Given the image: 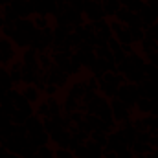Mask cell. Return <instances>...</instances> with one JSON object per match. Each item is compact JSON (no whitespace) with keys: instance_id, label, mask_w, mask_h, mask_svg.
<instances>
[{"instance_id":"obj_25","label":"cell","mask_w":158,"mask_h":158,"mask_svg":"<svg viewBox=\"0 0 158 158\" xmlns=\"http://www.w3.org/2000/svg\"><path fill=\"white\" fill-rule=\"evenodd\" d=\"M35 114H37L39 118H50V107H48L46 99H42V101H39V103H37Z\"/></svg>"},{"instance_id":"obj_14","label":"cell","mask_w":158,"mask_h":158,"mask_svg":"<svg viewBox=\"0 0 158 158\" xmlns=\"http://www.w3.org/2000/svg\"><path fill=\"white\" fill-rule=\"evenodd\" d=\"M20 92H22V96H24L31 105L40 101V94H42V92H40V88L37 85H24V88H22Z\"/></svg>"},{"instance_id":"obj_3","label":"cell","mask_w":158,"mask_h":158,"mask_svg":"<svg viewBox=\"0 0 158 158\" xmlns=\"http://www.w3.org/2000/svg\"><path fill=\"white\" fill-rule=\"evenodd\" d=\"M15 59H17V46H15V42L9 37L0 33V64L2 66H9Z\"/></svg>"},{"instance_id":"obj_1","label":"cell","mask_w":158,"mask_h":158,"mask_svg":"<svg viewBox=\"0 0 158 158\" xmlns=\"http://www.w3.org/2000/svg\"><path fill=\"white\" fill-rule=\"evenodd\" d=\"M98 83H99V94L105 96L107 99H112L116 98L118 88L125 83V77L116 70H110V72H105L101 77H98Z\"/></svg>"},{"instance_id":"obj_34","label":"cell","mask_w":158,"mask_h":158,"mask_svg":"<svg viewBox=\"0 0 158 158\" xmlns=\"http://www.w3.org/2000/svg\"><path fill=\"white\" fill-rule=\"evenodd\" d=\"M132 0H119V4H121V7H127L129 4H131Z\"/></svg>"},{"instance_id":"obj_33","label":"cell","mask_w":158,"mask_h":158,"mask_svg":"<svg viewBox=\"0 0 158 158\" xmlns=\"http://www.w3.org/2000/svg\"><path fill=\"white\" fill-rule=\"evenodd\" d=\"M103 158H118V155L110 153V151H103Z\"/></svg>"},{"instance_id":"obj_4","label":"cell","mask_w":158,"mask_h":158,"mask_svg":"<svg viewBox=\"0 0 158 158\" xmlns=\"http://www.w3.org/2000/svg\"><path fill=\"white\" fill-rule=\"evenodd\" d=\"M110 109H112V119L116 125H121V123H127L132 119V109L127 107L123 101H119L118 98H112L110 99Z\"/></svg>"},{"instance_id":"obj_6","label":"cell","mask_w":158,"mask_h":158,"mask_svg":"<svg viewBox=\"0 0 158 158\" xmlns=\"http://www.w3.org/2000/svg\"><path fill=\"white\" fill-rule=\"evenodd\" d=\"M83 17L88 22H96V20L107 19L105 17V11H103V6H101V0H85Z\"/></svg>"},{"instance_id":"obj_19","label":"cell","mask_w":158,"mask_h":158,"mask_svg":"<svg viewBox=\"0 0 158 158\" xmlns=\"http://www.w3.org/2000/svg\"><path fill=\"white\" fill-rule=\"evenodd\" d=\"M94 52H96V57H99V59H105V61H109L110 64H114V66H116L114 53L109 50V46H98V48H94Z\"/></svg>"},{"instance_id":"obj_26","label":"cell","mask_w":158,"mask_h":158,"mask_svg":"<svg viewBox=\"0 0 158 158\" xmlns=\"http://www.w3.org/2000/svg\"><path fill=\"white\" fill-rule=\"evenodd\" d=\"M143 4H145V2H143V0H132V2H131V4H129V6H127V9H129V11H132V13H136V15H138V13H140V9H142V7H143Z\"/></svg>"},{"instance_id":"obj_28","label":"cell","mask_w":158,"mask_h":158,"mask_svg":"<svg viewBox=\"0 0 158 158\" xmlns=\"http://www.w3.org/2000/svg\"><path fill=\"white\" fill-rule=\"evenodd\" d=\"M145 35H147V37H151L153 40H156V42H158V22H155L153 26H149V28L145 30Z\"/></svg>"},{"instance_id":"obj_11","label":"cell","mask_w":158,"mask_h":158,"mask_svg":"<svg viewBox=\"0 0 158 158\" xmlns=\"http://www.w3.org/2000/svg\"><path fill=\"white\" fill-rule=\"evenodd\" d=\"M86 92H88V88H86L85 81L81 79V81H74V83L68 86L66 96H70V98H74V99H77V101H83V98H85Z\"/></svg>"},{"instance_id":"obj_24","label":"cell","mask_w":158,"mask_h":158,"mask_svg":"<svg viewBox=\"0 0 158 158\" xmlns=\"http://www.w3.org/2000/svg\"><path fill=\"white\" fill-rule=\"evenodd\" d=\"M33 158H55V149H52L50 145H42L35 151Z\"/></svg>"},{"instance_id":"obj_39","label":"cell","mask_w":158,"mask_h":158,"mask_svg":"<svg viewBox=\"0 0 158 158\" xmlns=\"http://www.w3.org/2000/svg\"><path fill=\"white\" fill-rule=\"evenodd\" d=\"M156 105H158V99H156Z\"/></svg>"},{"instance_id":"obj_9","label":"cell","mask_w":158,"mask_h":158,"mask_svg":"<svg viewBox=\"0 0 158 158\" xmlns=\"http://www.w3.org/2000/svg\"><path fill=\"white\" fill-rule=\"evenodd\" d=\"M138 92H140V98H147V99H153V101L158 99V85L147 77H143L138 83Z\"/></svg>"},{"instance_id":"obj_22","label":"cell","mask_w":158,"mask_h":158,"mask_svg":"<svg viewBox=\"0 0 158 158\" xmlns=\"http://www.w3.org/2000/svg\"><path fill=\"white\" fill-rule=\"evenodd\" d=\"M90 140H94L96 143H99L101 147H105L107 145V140H109V134L103 132V131H92L90 132Z\"/></svg>"},{"instance_id":"obj_20","label":"cell","mask_w":158,"mask_h":158,"mask_svg":"<svg viewBox=\"0 0 158 158\" xmlns=\"http://www.w3.org/2000/svg\"><path fill=\"white\" fill-rule=\"evenodd\" d=\"M31 20H33V24H35V28H37V30L52 28V26H50V17H48V15H33V17H31Z\"/></svg>"},{"instance_id":"obj_12","label":"cell","mask_w":158,"mask_h":158,"mask_svg":"<svg viewBox=\"0 0 158 158\" xmlns=\"http://www.w3.org/2000/svg\"><path fill=\"white\" fill-rule=\"evenodd\" d=\"M13 105H15V110H19V112H22V114H26L28 118L31 116V114H35V110H33V107H31V103L22 96V92L13 99Z\"/></svg>"},{"instance_id":"obj_40","label":"cell","mask_w":158,"mask_h":158,"mask_svg":"<svg viewBox=\"0 0 158 158\" xmlns=\"http://www.w3.org/2000/svg\"><path fill=\"white\" fill-rule=\"evenodd\" d=\"M31 2H35V0H31Z\"/></svg>"},{"instance_id":"obj_18","label":"cell","mask_w":158,"mask_h":158,"mask_svg":"<svg viewBox=\"0 0 158 158\" xmlns=\"http://www.w3.org/2000/svg\"><path fill=\"white\" fill-rule=\"evenodd\" d=\"M101 6H103V11H105V17H116V13L119 11L121 4L116 0H101Z\"/></svg>"},{"instance_id":"obj_5","label":"cell","mask_w":158,"mask_h":158,"mask_svg":"<svg viewBox=\"0 0 158 158\" xmlns=\"http://www.w3.org/2000/svg\"><path fill=\"white\" fill-rule=\"evenodd\" d=\"M0 142H2V147H4L7 153L20 155V153H22V149L28 145V136H26V134H17V132H13L9 138L0 140Z\"/></svg>"},{"instance_id":"obj_17","label":"cell","mask_w":158,"mask_h":158,"mask_svg":"<svg viewBox=\"0 0 158 158\" xmlns=\"http://www.w3.org/2000/svg\"><path fill=\"white\" fill-rule=\"evenodd\" d=\"M140 46H142V53L145 55V57H149V55H153V53H156L158 52V42L156 40H153L151 37H143V40L140 42Z\"/></svg>"},{"instance_id":"obj_32","label":"cell","mask_w":158,"mask_h":158,"mask_svg":"<svg viewBox=\"0 0 158 158\" xmlns=\"http://www.w3.org/2000/svg\"><path fill=\"white\" fill-rule=\"evenodd\" d=\"M145 156H147V158H158V149H151Z\"/></svg>"},{"instance_id":"obj_35","label":"cell","mask_w":158,"mask_h":158,"mask_svg":"<svg viewBox=\"0 0 158 158\" xmlns=\"http://www.w3.org/2000/svg\"><path fill=\"white\" fill-rule=\"evenodd\" d=\"M9 4H11V0H0V7H6Z\"/></svg>"},{"instance_id":"obj_23","label":"cell","mask_w":158,"mask_h":158,"mask_svg":"<svg viewBox=\"0 0 158 158\" xmlns=\"http://www.w3.org/2000/svg\"><path fill=\"white\" fill-rule=\"evenodd\" d=\"M143 74H145V77H147V79H151L153 83H156V85H158V68L155 66V64H151V63H145Z\"/></svg>"},{"instance_id":"obj_27","label":"cell","mask_w":158,"mask_h":158,"mask_svg":"<svg viewBox=\"0 0 158 158\" xmlns=\"http://www.w3.org/2000/svg\"><path fill=\"white\" fill-rule=\"evenodd\" d=\"M55 158H74V153H72L70 149L57 147V149H55Z\"/></svg>"},{"instance_id":"obj_13","label":"cell","mask_w":158,"mask_h":158,"mask_svg":"<svg viewBox=\"0 0 158 158\" xmlns=\"http://www.w3.org/2000/svg\"><path fill=\"white\" fill-rule=\"evenodd\" d=\"M7 72H9V77L13 81V85H20L22 83V61L20 59H15L7 66Z\"/></svg>"},{"instance_id":"obj_36","label":"cell","mask_w":158,"mask_h":158,"mask_svg":"<svg viewBox=\"0 0 158 158\" xmlns=\"http://www.w3.org/2000/svg\"><path fill=\"white\" fill-rule=\"evenodd\" d=\"M68 2H70V0H57L59 6H64V4H68Z\"/></svg>"},{"instance_id":"obj_2","label":"cell","mask_w":158,"mask_h":158,"mask_svg":"<svg viewBox=\"0 0 158 158\" xmlns=\"http://www.w3.org/2000/svg\"><path fill=\"white\" fill-rule=\"evenodd\" d=\"M116 98H118L119 101H123L127 107H131V109H134V105H136V101L140 99V92H138V85H132V83H123L121 86L118 88V94H116Z\"/></svg>"},{"instance_id":"obj_41","label":"cell","mask_w":158,"mask_h":158,"mask_svg":"<svg viewBox=\"0 0 158 158\" xmlns=\"http://www.w3.org/2000/svg\"><path fill=\"white\" fill-rule=\"evenodd\" d=\"M156 22H158V20H156Z\"/></svg>"},{"instance_id":"obj_8","label":"cell","mask_w":158,"mask_h":158,"mask_svg":"<svg viewBox=\"0 0 158 158\" xmlns=\"http://www.w3.org/2000/svg\"><path fill=\"white\" fill-rule=\"evenodd\" d=\"M9 6H11V9L15 11V15L19 19H31V15L35 13L31 0H11Z\"/></svg>"},{"instance_id":"obj_29","label":"cell","mask_w":158,"mask_h":158,"mask_svg":"<svg viewBox=\"0 0 158 158\" xmlns=\"http://www.w3.org/2000/svg\"><path fill=\"white\" fill-rule=\"evenodd\" d=\"M11 123H13V121H11V118H9V116H7V114L0 109V131H2V129H6V127H9Z\"/></svg>"},{"instance_id":"obj_15","label":"cell","mask_w":158,"mask_h":158,"mask_svg":"<svg viewBox=\"0 0 158 158\" xmlns=\"http://www.w3.org/2000/svg\"><path fill=\"white\" fill-rule=\"evenodd\" d=\"M155 105H156V101L147 99V98H140V99L136 101L134 109L138 110V114H140V116H147V114H151V110H153V107H155Z\"/></svg>"},{"instance_id":"obj_38","label":"cell","mask_w":158,"mask_h":158,"mask_svg":"<svg viewBox=\"0 0 158 158\" xmlns=\"http://www.w3.org/2000/svg\"><path fill=\"white\" fill-rule=\"evenodd\" d=\"M118 158H125V156H118Z\"/></svg>"},{"instance_id":"obj_31","label":"cell","mask_w":158,"mask_h":158,"mask_svg":"<svg viewBox=\"0 0 158 158\" xmlns=\"http://www.w3.org/2000/svg\"><path fill=\"white\" fill-rule=\"evenodd\" d=\"M147 63L155 64V66L158 68V52H156V53H153V55H149V57H147Z\"/></svg>"},{"instance_id":"obj_21","label":"cell","mask_w":158,"mask_h":158,"mask_svg":"<svg viewBox=\"0 0 158 158\" xmlns=\"http://www.w3.org/2000/svg\"><path fill=\"white\" fill-rule=\"evenodd\" d=\"M153 147L149 145V143H143V142H134L132 145H131V151H132V155H147L149 151H151Z\"/></svg>"},{"instance_id":"obj_16","label":"cell","mask_w":158,"mask_h":158,"mask_svg":"<svg viewBox=\"0 0 158 158\" xmlns=\"http://www.w3.org/2000/svg\"><path fill=\"white\" fill-rule=\"evenodd\" d=\"M85 145H86V156L85 158H103V147L99 143H96L94 140L88 138L85 142Z\"/></svg>"},{"instance_id":"obj_10","label":"cell","mask_w":158,"mask_h":158,"mask_svg":"<svg viewBox=\"0 0 158 158\" xmlns=\"http://www.w3.org/2000/svg\"><path fill=\"white\" fill-rule=\"evenodd\" d=\"M57 7H59V4H57V0H35L33 2V9H35V15H55V11H57Z\"/></svg>"},{"instance_id":"obj_37","label":"cell","mask_w":158,"mask_h":158,"mask_svg":"<svg viewBox=\"0 0 158 158\" xmlns=\"http://www.w3.org/2000/svg\"><path fill=\"white\" fill-rule=\"evenodd\" d=\"M132 158H147L145 155H132Z\"/></svg>"},{"instance_id":"obj_30","label":"cell","mask_w":158,"mask_h":158,"mask_svg":"<svg viewBox=\"0 0 158 158\" xmlns=\"http://www.w3.org/2000/svg\"><path fill=\"white\" fill-rule=\"evenodd\" d=\"M72 153H74V158H85L86 156V145L85 143H79Z\"/></svg>"},{"instance_id":"obj_7","label":"cell","mask_w":158,"mask_h":158,"mask_svg":"<svg viewBox=\"0 0 158 158\" xmlns=\"http://www.w3.org/2000/svg\"><path fill=\"white\" fill-rule=\"evenodd\" d=\"M142 24H143V30H147L149 26H153L158 20V2H145L143 7L140 9L138 13Z\"/></svg>"}]
</instances>
